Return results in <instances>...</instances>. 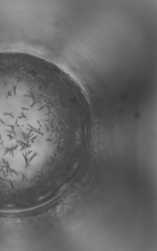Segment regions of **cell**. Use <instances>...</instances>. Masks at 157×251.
Instances as JSON below:
<instances>
[{
    "label": "cell",
    "mask_w": 157,
    "mask_h": 251,
    "mask_svg": "<svg viewBox=\"0 0 157 251\" xmlns=\"http://www.w3.org/2000/svg\"><path fill=\"white\" fill-rule=\"evenodd\" d=\"M75 113L68 83L49 68L0 61V188L41 180L51 143L73 136Z\"/></svg>",
    "instance_id": "1"
}]
</instances>
